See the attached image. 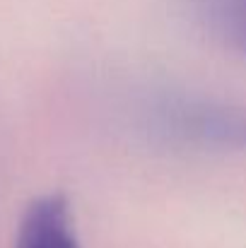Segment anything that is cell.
<instances>
[{"label": "cell", "mask_w": 246, "mask_h": 248, "mask_svg": "<svg viewBox=\"0 0 246 248\" xmlns=\"http://www.w3.org/2000/svg\"><path fill=\"white\" fill-rule=\"evenodd\" d=\"M152 128L176 145L246 152V106L242 104L169 94L152 106Z\"/></svg>", "instance_id": "1"}, {"label": "cell", "mask_w": 246, "mask_h": 248, "mask_svg": "<svg viewBox=\"0 0 246 248\" xmlns=\"http://www.w3.org/2000/svg\"><path fill=\"white\" fill-rule=\"evenodd\" d=\"M191 10L213 39L246 58V0H191Z\"/></svg>", "instance_id": "3"}, {"label": "cell", "mask_w": 246, "mask_h": 248, "mask_svg": "<svg viewBox=\"0 0 246 248\" xmlns=\"http://www.w3.org/2000/svg\"><path fill=\"white\" fill-rule=\"evenodd\" d=\"M15 248H82L70 202L61 193L32 200L19 219Z\"/></svg>", "instance_id": "2"}]
</instances>
